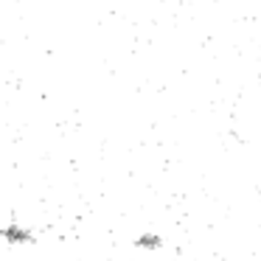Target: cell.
<instances>
[{"label": "cell", "instance_id": "obj_1", "mask_svg": "<svg viewBox=\"0 0 261 261\" xmlns=\"http://www.w3.org/2000/svg\"><path fill=\"white\" fill-rule=\"evenodd\" d=\"M0 236H12L9 242H29V230H23V227H3Z\"/></svg>", "mask_w": 261, "mask_h": 261}, {"label": "cell", "instance_id": "obj_2", "mask_svg": "<svg viewBox=\"0 0 261 261\" xmlns=\"http://www.w3.org/2000/svg\"><path fill=\"white\" fill-rule=\"evenodd\" d=\"M135 244L138 247H160V239L158 236H141V239H135Z\"/></svg>", "mask_w": 261, "mask_h": 261}]
</instances>
